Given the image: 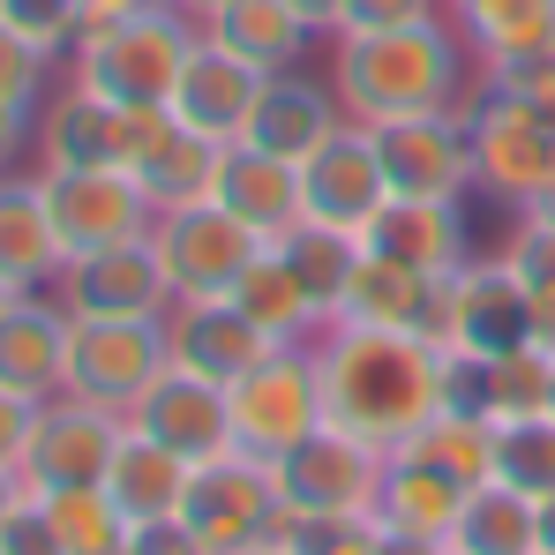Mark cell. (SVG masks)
Segmentation results:
<instances>
[{
  "label": "cell",
  "mask_w": 555,
  "mask_h": 555,
  "mask_svg": "<svg viewBox=\"0 0 555 555\" xmlns=\"http://www.w3.org/2000/svg\"><path fill=\"white\" fill-rule=\"evenodd\" d=\"M315 375H323V421L375 443V451H398L428 413L451 405V353L421 346L413 331L323 323Z\"/></svg>",
  "instance_id": "obj_1"
},
{
  "label": "cell",
  "mask_w": 555,
  "mask_h": 555,
  "mask_svg": "<svg viewBox=\"0 0 555 555\" xmlns=\"http://www.w3.org/2000/svg\"><path fill=\"white\" fill-rule=\"evenodd\" d=\"M331 91L346 120H398V113H443L473 98V46L459 23L428 15L405 30H338L331 38Z\"/></svg>",
  "instance_id": "obj_2"
},
{
  "label": "cell",
  "mask_w": 555,
  "mask_h": 555,
  "mask_svg": "<svg viewBox=\"0 0 555 555\" xmlns=\"http://www.w3.org/2000/svg\"><path fill=\"white\" fill-rule=\"evenodd\" d=\"M195 38H203V23L181 8H135V15L83 23V38L68 46L61 68L76 91H98L105 105H173Z\"/></svg>",
  "instance_id": "obj_3"
},
{
  "label": "cell",
  "mask_w": 555,
  "mask_h": 555,
  "mask_svg": "<svg viewBox=\"0 0 555 555\" xmlns=\"http://www.w3.org/2000/svg\"><path fill=\"white\" fill-rule=\"evenodd\" d=\"M465 135H473V188L503 195V203H533L555 173V120L533 98L503 91V83H473L465 98Z\"/></svg>",
  "instance_id": "obj_4"
},
{
  "label": "cell",
  "mask_w": 555,
  "mask_h": 555,
  "mask_svg": "<svg viewBox=\"0 0 555 555\" xmlns=\"http://www.w3.org/2000/svg\"><path fill=\"white\" fill-rule=\"evenodd\" d=\"M181 526L210 555H241V548L278 541L285 533V495H278L271 459L225 451V459L195 465L188 473V495H181Z\"/></svg>",
  "instance_id": "obj_5"
},
{
  "label": "cell",
  "mask_w": 555,
  "mask_h": 555,
  "mask_svg": "<svg viewBox=\"0 0 555 555\" xmlns=\"http://www.w3.org/2000/svg\"><path fill=\"white\" fill-rule=\"evenodd\" d=\"M225 398H233V451H248V459H285L300 436L323 428L315 346H271L241 383H225Z\"/></svg>",
  "instance_id": "obj_6"
},
{
  "label": "cell",
  "mask_w": 555,
  "mask_h": 555,
  "mask_svg": "<svg viewBox=\"0 0 555 555\" xmlns=\"http://www.w3.org/2000/svg\"><path fill=\"white\" fill-rule=\"evenodd\" d=\"M166 369H173L166 315H135V323L68 315V398H91L105 413H128Z\"/></svg>",
  "instance_id": "obj_7"
},
{
  "label": "cell",
  "mask_w": 555,
  "mask_h": 555,
  "mask_svg": "<svg viewBox=\"0 0 555 555\" xmlns=\"http://www.w3.org/2000/svg\"><path fill=\"white\" fill-rule=\"evenodd\" d=\"M383 465H390V451H375V443L323 421L285 459H271V473H278V495H285V518H369Z\"/></svg>",
  "instance_id": "obj_8"
},
{
  "label": "cell",
  "mask_w": 555,
  "mask_h": 555,
  "mask_svg": "<svg viewBox=\"0 0 555 555\" xmlns=\"http://www.w3.org/2000/svg\"><path fill=\"white\" fill-rule=\"evenodd\" d=\"M151 248H158V263H166L173 300H225V293L241 285V271L263 256V241H256L233 210H218V203L158 210V218H151Z\"/></svg>",
  "instance_id": "obj_9"
},
{
  "label": "cell",
  "mask_w": 555,
  "mask_h": 555,
  "mask_svg": "<svg viewBox=\"0 0 555 555\" xmlns=\"http://www.w3.org/2000/svg\"><path fill=\"white\" fill-rule=\"evenodd\" d=\"M38 195H46V218H53L68 263L98 256V248H120V241H143L151 218H158L128 166H113V173H53V166H38Z\"/></svg>",
  "instance_id": "obj_10"
},
{
  "label": "cell",
  "mask_w": 555,
  "mask_h": 555,
  "mask_svg": "<svg viewBox=\"0 0 555 555\" xmlns=\"http://www.w3.org/2000/svg\"><path fill=\"white\" fill-rule=\"evenodd\" d=\"M128 436V413H105L91 398H46L38 405V428H30V451H23V488L30 495H61V488H98L105 465Z\"/></svg>",
  "instance_id": "obj_11"
},
{
  "label": "cell",
  "mask_w": 555,
  "mask_h": 555,
  "mask_svg": "<svg viewBox=\"0 0 555 555\" xmlns=\"http://www.w3.org/2000/svg\"><path fill=\"white\" fill-rule=\"evenodd\" d=\"M375 158H383V181L390 195H459L473 188V135H465V105L443 113H398V120H375Z\"/></svg>",
  "instance_id": "obj_12"
},
{
  "label": "cell",
  "mask_w": 555,
  "mask_h": 555,
  "mask_svg": "<svg viewBox=\"0 0 555 555\" xmlns=\"http://www.w3.org/2000/svg\"><path fill=\"white\" fill-rule=\"evenodd\" d=\"M53 300L68 315H105V323H135V315H173V285H166V263L143 241H120V248H98V256H76Z\"/></svg>",
  "instance_id": "obj_13"
},
{
  "label": "cell",
  "mask_w": 555,
  "mask_h": 555,
  "mask_svg": "<svg viewBox=\"0 0 555 555\" xmlns=\"http://www.w3.org/2000/svg\"><path fill=\"white\" fill-rule=\"evenodd\" d=\"M128 428H143L151 443L181 451L188 465H210V459L233 451V398H225V383H210V375L173 361V369L128 405Z\"/></svg>",
  "instance_id": "obj_14"
},
{
  "label": "cell",
  "mask_w": 555,
  "mask_h": 555,
  "mask_svg": "<svg viewBox=\"0 0 555 555\" xmlns=\"http://www.w3.org/2000/svg\"><path fill=\"white\" fill-rule=\"evenodd\" d=\"M218 166H225V143H210V135H195L188 120H173V105H143V113H135L128 173L151 195V210L210 203V195H218Z\"/></svg>",
  "instance_id": "obj_15"
},
{
  "label": "cell",
  "mask_w": 555,
  "mask_h": 555,
  "mask_svg": "<svg viewBox=\"0 0 555 555\" xmlns=\"http://www.w3.org/2000/svg\"><path fill=\"white\" fill-rule=\"evenodd\" d=\"M135 113L143 105H105L98 91H53L38 105V166L53 173H113L135 151Z\"/></svg>",
  "instance_id": "obj_16"
},
{
  "label": "cell",
  "mask_w": 555,
  "mask_h": 555,
  "mask_svg": "<svg viewBox=\"0 0 555 555\" xmlns=\"http://www.w3.org/2000/svg\"><path fill=\"white\" fill-rule=\"evenodd\" d=\"M361 248L405 263L421 278H451L473 263V233H465V203L459 195H390L383 210L369 218Z\"/></svg>",
  "instance_id": "obj_17"
},
{
  "label": "cell",
  "mask_w": 555,
  "mask_h": 555,
  "mask_svg": "<svg viewBox=\"0 0 555 555\" xmlns=\"http://www.w3.org/2000/svg\"><path fill=\"white\" fill-rule=\"evenodd\" d=\"M300 188H308V218H315V225H338V233H369V218L390 203L375 135L361 120H346V128L300 166Z\"/></svg>",
  "instance_id": "obj_18"
},
{
  "label": "cell",
  "mask_w": 555,
  "mask_h": 555,
  "mask_svg": "<svg viewBox=\"0 0 555 555\" xmlns=\"http://www.w3.org/2000/svg\"><path fill=\"white\" fill-rule=\"evenodd\" d=\"M518 346H533V293H526V278L503 263V248L473 256L459 271V353L465 361H503Z\"/></svg>",
  "instance_id": "obj_19"
},
{
  "label": "cell",
  "mask_w": 555,
  "mask_h": 555,
  "mask_svg": "<svg viewBox=\"0 0 555 555\" xmlns=\"http://www.w3.org/2000/svg\"><path fill=\"white\" fill-rule=\"evenodd\" d=\"M218 210H233L263 248H278L293 225H308V188L293 158H271L256 143H225V166H218Z\"/></svg>",
  "instance_id": "obj_20"
},
{
  "label": "cell",
  "mask_w": 555,
  "mask_h": 555,
  "mask_svg": "<svg viewBox=\"0 0 555 555\" xmlns=\"http://www.w3.org/2000/svg\"><path fill=\"white\" fill-rule=\"evenodd\" d=\"M263 83H271L263 68H248V61L225 53L218 38H195L181 83H173V120H188V128L210 135V143H241V128H248Z\"/></svg>",
  "instance_id": "obj_21"
},
{
  "label": "cell",
  "mask_w": 555,
  "mask_h": 555,
  "mask_svg": "<svg viewBox=\"0 0 555 555\" xmlns=\"http://www.w3.org/2000/svg\"><path fill=\"white\" fill-rule=\"evenodd\" d=\"M0 390L38 405L68 390V308L53 293H15L0 308Z\"/></svg>",
  "instance_id": "obj_22"
},
{
  "label": "cell",
  "mask_w": 555,
  "mask_h": 555,
  "mask_svg": "<svg viewBox=\"0 0 555 555\" xmlns=\"http://www.w3.org/2000/svg\"><path fill=\"white\" fill-rule=\"evenodd\" d=\"M338 128H346L338 91H331V83H315V76H300V68H285V76L263 83L256 113H248V128H241V143H256V151H271V158L308 166Z\"/></svg>",
  "instance_id": "obj_23"
},
{
  "label": "cell",
  "mask_w": 555,
  "mask_h": 555,
  "mask_svg": "<svg viewBox=\"0 0 555 555\" xmlns=\"http://www.w3.org/2000/svg\"><path fill=\"white\" fill-rule=\"evenodd\" d=\"M459 503H465L459 480H443V473H428L421 459L390 451L369 518L398 541V548H443V541H451V526H459Z\"/></svg>",
  "instance_id": "obj_24"
},
{
  "label": "cell",
  "mask_w": 555,
  "mask_h": 555,
  "mask_svg": "<svg viewBox=\"0 0 555 555\" xmlns=\"http://www.w3.org/2000/svg\"><path fill=\"white\" fill-rule=\"evenodd\" d=\"M166 338H173V361L195 369V375H210V383H241V375L271 353V338H263L233 300H173Z\"/></svg>",
  "instance_id": "obj_25"
},
{
  "label": "cell",
  "mask_w": 555,
  "mask_h": 555,
  "mask_svg": "<svg viewBox=\"0 0 555 555\" xmlns=\"http://www.w3.org/2000/svg\"><path fill=\"white\" fill-rule=\"evenodd\" d=\"M61 271H68V256L46 218L38 173H8L0 181V278L15 293H46V285H61Z\"/></svg>",
  "instance_id": "obj_26"
},
{
  "label": "cell",
  "mask_w": 555,
  "mask_h": 555,
  "mask_svg": "<svg viewBox=\"0 0 555 555\" xmlns=\"http://www.w3.org/2000/svg\"><path fill=\"white\" fill-rule=\"evenodd\" d=\"M188 473H195V465H188L181 451H166V443H151L143 428H128L98 488L120 503V518H128V526H158V518H181Z\"/></svg>",
  "instance_id": "obj_27"
},
{
  "label": "cell",
  "mask_w": 555,
  "mask_h": 555,
  "mask_svg": "<svg viewBox=\"0 0 555 555\" xmlns=\"http://www.w3.org/2000/svg\"><path fill=\"white\" fill-rule=\"evenodd\" d=\"M443 8L465 30L480 76L518 68V61H533V53L555 46V0H443Z\"/></svg>",
  "instance_id": "obj_28"
},
{
  "label": "cell",
  "mask_w": 555,
  "mask_h": 555,
  "mask_svg": "<svg viewBox=\"0 0 555 555\" xmlns=\"http://www.w3.org/2000/svg\"><path fill=\"white\" fill-rule=\"evenodd\" d=\"M203 38H218L225 53H241L248 68H263V76H285V68H300L308 61V23L285 8V0H225L218 15H203Z\"/></svg>",
  "instance_id": "obj_29"
},
{
  "label": "cell",
  "mask_w": 555,
  "mask_h": 555,
  "mask_svg": "<svg viewBox=\"0 0 555 555\" xmlns=\"http://www.w3.org/2000/svg\"><path fill=\"white\" fill-rule=\"evenodd\" d=\"M398 451L421 459L428 473H443V480H459L465 495H473V488L495 480V421L473 413V405H443V413H428Z\"/></svg>",
  "instance_id": "obj_30"
},
{
  "label": "cell",
  "mask_w": 555,
  "mask_h": 555,
  "mask_svg": "<svg viewBox=\"0 0 555 555\" xmlns=\"http://www.w3.org/2000/svg\"><path fill=\"white\" fill-rule=\"evenodd\" d=\"M271 346H315V331H323V315H315V300L300 293V278L285 271V256L278 248H263L248 271H241V285L225 293Z\"/></svg>",
  "instance_id": "obj_31"
},
{
  "label": "cell",
  "mask_w": 555,
  "mask_h": 555,
  "mask_svg": "<svg viewBox=\"0 0 555 555\" xmlns=\"http://www.w3.org/2000/svg\"><path fill=\"white\" fill-rule=\"evenodd\" d=\"M443 555H541V511H533V495H518L503 480L473 488L459 503V526H451Z\"/></svg>",
  "instance_id": "obj_32"
},
{
  "label": "cell",
  "mask_w": 555,
  "mask_h": 555,
  "mask_svg": "<svg viewBox=\"0 0 555 555\" xmlns=\"http://www.w3.org/2000/svg\"><path fill=\"white\" fill-rule=\"evenodd\" d=\"M421 285H428L421 271H405V263H390V256L361 248V263H353V278H346V300H338V315H331V323H361V331H413Z\"/></svg>",
  "instance_id": "obj_33"
},
{
  "label": "cell",
  "mask_w": 555,
  "mask_h": 555,
  "mask_svg": "<svg viewBox=\"0 0 555 555\" xmlns=\"http://www.w3.org/2000/svg\"><path fill=\"white\" fill-rule=\"evenodd\" d=\"M278 256H285V271L300 278V293L315 300V315L331 323L338 315V300H346V278L361 263V233H338V225H293L285 241H278Z\"/></svg>",
  "instance_id": "obj_34"
},
{
  "label": "cell",
  "mask_w": 555,
  "mask_h": 555,
  "mask_svg": "<svg viewBox=\"0 0 555 555\" xmlns=\"http://www.w3.org/2000/svg\"><path fill=\"white\" fill-rule=\"evenodd\" d=\"M480 413H488V421L555 413V353L518 346V353H503V361H480Z\"/></svg>",
  "instance_id": "obj_35"
},
{
  "label": "cell",
  "mask_w": 555,
  "mask_h": 555,
  "mask_svg": "<svg viewBox=\"0 0 555 555\" xmlns=\"http://www.w3.org/2000/svg\"><path fill=\"white\" fill-rule=\"evenodd\" d=\"M495 480L518 495H555V413L533 421H495Z\"/></svg>",
  "instance_id": "obj_36"
},
{
  "label": "cell",
  "mask_w": 555,
  "mask_h": 555,
  "mask_svg": "<svg viewBox=\"0 0 555 555\" xmlns=\"http://www.w3.org/2000/svg\"><path fill=\"white\" fill-rule=\"evenodd\" d=\"M278 541L293 555H398V541L375 518H285Z\"/></svg>",
  "instance_id": "obj_37"
},
{
  "label": "cell",
  "mask_w": 555,
  "mask_h": 555,
  "mask_svg": "<svg viewBox=\"0 0 555 555\" xmlns=\"http://www.w3.org/2000/svg\"><path fill=\"white\" fill-rule=\"evenodd\" d=\"M0 23H8V30H23L38 53L68 61V46L83 38L91 8H83V0H0Z\"/></svg>",
  "instance_id": "obj_38"
},
{
  "label": "cell",
  "mask_w": 555,
  "mask_h": 555,
  "mask_svg": "<svg viewBox=\"0 0 555 555\" xmlns=\"http://www.w3.org/2000/svg\"><path fill=\"white\" fill-rule=\"evenodd\" d=\"M53 68H61L53 53H38L23 30L0 23V98H8V105L38 113V105H46V83H53Z\"/></svg>",
  "instance_id": "obj_39"
},
{
  "label": "cell",
  "mask_w": 555,
  "mask_h": 555,
  "mask_svg": "<svg viewBox=\"0 0 555 555\" xmlns=\"http://www.w3.org/2000/svg\"><path fill=\"white\" fill-rule=\"evenodd\" d=\"M503 263L526 278L533 293H541V285H555V225H541V218H518V233L503 241Z\"/></svg>",
  "instance_id": "obj_40"
},
{
  "label": "cell",
  "mask_w": 555,
  "mask_h": 555,
  "mask_svg": "<svg viewBox=\"0 0 555 555\" xmlns=\"http://www.w3.org/2000/svg\"><path fill=\"white\" fill-rule=\"evenodd\" d=\"M0 555H68V548H61V533H53V518H46V503H38V495H23V503L8 511V526H0Z\"/></svg>",
  "instance_id": "obj_41"
},
{
  "label": "cell",
  "mask_w": 555,
  "mask_h": 555,
  "mask_svg": "<svg viewBox=\"0 0 555 555\" xmlns=\"http://www.w3.org/2000/svg\"><path fill=\"white\" fill-rule=\"evenodd\" d=\"M428 15H443V0H346L338 30H405V23H428Z\"/></svg>",
  "instance_id": "obj_42"
},
{
  "label": "cell",
  "mask_w": 555,
  "mask_h": 555,
  "mask_svg": "<svg viewBox=\"0 0 555 555\" xmlns=\"http://www.w3.org/2000/svg\"><path fill=\"white\" fill-rule=\"evenodd\" d=\"M30 428H38V398H23V390H0V465H8V473H23Z\"/></svg>",
  "instance_id": "obj_43"
},
{
  "label": "cell",
  "mask_w": 555,
  "mask_h": 555,
  "mask_svg": "<svg viewBox=\"0 0 555 555\" xmlns=\"http://www.w3.org/2000/svg\"><path fill=\"white\" fill-rule=\"evenodd\" d=\"M128 555H210L181 518H158V526H128Z\"/></svg>",
  "instance_id": "obj_44"
},
{
  "label": "cell",
  "mask_w": 555,
  "mask_h": 555,
  "mask_svg": "<svg viewBox=\"0 0 555 555\" xmlns=\"http://www.w3.org/2000/svg\"><path fill=\"white\" fill-rule=\"evenodd\" d=\"M30 143H38V113H23V105L0 98V181L15 173V158H23Z\"/></svg>",
  "instance_id": "obj_45"
},
{
  "label": "cell",
  "mask_w": 555,
  "mask_h": 555,
  "mask_svg": "<svg viewBox=\"0 0 555 555\" xmlns=\"http://www.w3.org/2000/svg\"><path fill=\"white\" fill-rule=\"evenodd\" d=\"M285 8H293L315 38H338V23H346V0H285Z\"/></svg>",
  "instance_id": "obj_46"
},
{
  "label": "cell",
  "mask_w": 555,
  "mask_h": 555,
  "mask_svg": "<svg viewBox=\"0 0 555 555\" xmlns=\"http://www.w3.org/2000/svg\"><path fill=\"white\" fill-rule=\"evenodd\" d=\"M526 293H533V285H526ZM533 346H541V353H555V285H541V293H533Z\"/></svg>",
  "instance_id": "obj_47"
},
{
  "label": "cell",
  "mask_w": 555,
  "mask_h": 555,
  "mask_svg": "<svg viewBox=\"0 0 555 555\" xmlns=\"http://www.w3.org/2000/svg\"><path fill=\"white\" fill-rule=\"evenodd\" d=\"M91 8V23H105V15H135V8H173V0H83Z\"/></svg>",
  "instance_id": "obj_48"
},
{
  "label": "cell",
  "mask_w": 555,
  "mask_h": 555,
  "mask_svg": "<svg viewBox=\"0 0 555 555\" xmlns=\"http://www.w3.org/2000/svg\"><path fill=\"white\" fill-rule=\"evenodd\" d=\"M23 495H30V488H23V473H8V465H0V526H8V511H15Z\"/></svg>",
  "instance_id": "obj_49"
},
{
  "label": "cell",
  "mask_w": 555,
  "mask_h": 555,
  "mask_svg": "<svg viewBox=\"0 0 555 555\" xmlns=\"http://www.w3.org/2000/svg\"><path fill=\"white\" fill-rule=\"evenodd\" d=\"M526 218H541V225H555V173H548V188H541V195L526 203Z\"/></svg>",
  "instance_id": "obj_50"
},
{
  "label": "cell",
  "mask_w": 555,
  "mask_h": 555,
  "mask_svg": "<svg viewBox=\"0 0 555 555\" xmlns=\"http://www.w3.org/2000/svg\"><path fill=\"white\" fill-rule=\"evenodd\" d=\"M533 511H541V555H555V495H541Z\"/></svg>",
  "instance_id": "obj_51"
},
{
  "label": "cell",
  "mask_w": 555,
  "mask_h": 555,
  "mask_svg": "<svg viewBox=\"0 0 555 555\" xmlns=\"http://www.w3.org/2000/svg\"><path fill=\"white\" fill-rule=\"evenodd\" d=\"M173 8H181V15H195V23H203V15H218V8H225V0H173Z\"/></svg>",
  "instance_id": "obj_52"
},
{
  "label": "cell",
  "mask_w": 555,
  "mask_h": 555,
  "mask_svg": "<svg viewBox=\"0 0 555 555\" xmlns=\"http://www.w3.org/2000/svg\"><path fill=\"white\" fill-rule=\"evenodd\" d=\"M241 555H293L285 541H263V548H241Z\"/></svg>",
  "instance_id": "obj_53"
},
{
  "label": "cell",
  "mask_w": 555,
  "mask_h": 555,
  "mask_svg": "<svg viewBox=\"0 0 555 555\" xmlns=\"http://www.w3.org/2000/svg\"><path fill=\"white\" fill-rule=\"evenodd\" d=\"M8 300H15V285H8V278H0V308H8Z\"/></svg>",
  "instance_id": "obj_54"
}]
</instances>
